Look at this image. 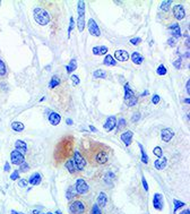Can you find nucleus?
I'll return each mask as SVG.
<instances>
[{"instance_id":"f257e3e1","label":"nucleus","mask_w":190,"mask_h":214,"mask_svg":"<svg viewBox=\"0 0 190 214\" xmlns=\"http://www.w3.org/2000/svg\"><path fill=\"white\" fill-rule=\"evenodd\" d=\"M33 16H34L35 22H36L37 24L42 25V26H44V25L50 23V15H49V13H48L45 9H43V8L36 7L35 9L33 10Z\"/></svg>"},{"instance_id":"5fc2aeb1","label":"nucleus","mask_w":190,"mask_h":214,"mask_svg":"<svg viewBox=\"0 0 190 214\" xmlns=\"http://www.w3.org/2000/svg\"><path fill=\"white\" fill-rule=\"evenodd\" d=\"M4 170H5V171H9L10 170V165H9V163L8 162L5 163V165H4Z\"/></svg>"},{"instance_id":"9b49d317","label":"nucleus","mask_w":190,"mask_h":214,"mask_svg":"<svg viewBox=\"0 0 190 214\" xmlns=\"http://www.w3.org/2000/svg\"><path fill=\"white\" fill-rule=\"evenodd\" d=\"M169 31L170 33L172 34V37H174V39H179L181 37V28H180V25L178 23H172L170 26H169Z\"/></svg>"},{"instance_id":"052dcab7","label":"nucleus","mask_w":190,"mask_h":214,"mask_svg":"<svg viewBox=\"0 0 190 214\" xmlns=\"http://www.w3.org/2000/svg\"><path fill=\"white\" fill-rule=\"evenodd\" d=\"M185 102L187 103V104H189V103H190V99H189V98H187V99L185 100Z\"/></svg>"},{"instance_id":"0eeeda50","label":"nucleus","mask_w":190,"mask_h":214,"mask_svg":"<svg viewBox=\"0 0 190 214\" xmlns=\"http://www.w3.org/2000/svg\"><path fill=\"white\" fill-rule=\"evenodd\" d=\"M10 161L13 164L15 165H20L22 163L25 161V158H24V154L19 153L18 151H13L11 153H10Z\"/></svg>"},{"instance_id":"a19ab883","label":"nucleus","mask_w":190,"mask_h":214,"mask_svg":"<svg viewBox=\"0 0 190 214\" xmlns=\"http://www.w3.org/2000/svg\"><path fill=\"white\" fill-rule=\"evenodd\" d=\"M74 26H75L74 17H70V19H69V28H68V39L70 37V33H71V31L74 30Z\"/></svg>"},{"instance_id":"72a5a7b5","label":"nucleus","mask_w":190,"mask_h":214,"mask_svg":"<svg viewBox=\"0 0 190 214\" xmlns=\"http://www.w3.org/2000/svg\"><path fill=\"white\" fill-rule=\"evenodd\" d=\"M113 179H114V173L111 172V171H109V172L105 173V176H104V181L107 182V184H111L113 181Z\"/></svg>"},{"instance_id":"39448f33","label":"nucleus","mask_w":190,"mask_h":214,"mask_svg":"<svg viewBox=\"0 0 190 214\" xmlns=\"http://www.w3.org/2000/svg\"><path fill=\"white\" fill-rule=\"evenodd\" d=\"M74 163H75V167H76V169L77 170H79V171H82V170H84V168L86 167V160L82 156V154L79 153L78 151H75L74 153Z\"/></svg>"},{"instance_id":"c9c22d12","label":"nucleus","mask_w":190,"mask_h":214,"mask_svg":"<svg viewBox=\"0 0 190 214\" xmlns=\"http://www.w3.org/2000/svg\"><path fill=\"white\" fill-rule=\"evenodd\" d=\"M126 126V119L125 118H120L119 119V121H117V129H118V131H120L123 127Z\"/></svg>"},{"instance_id":"2eb2a0df","label":"nucleus","mask_w":190,"mask_h":214,"mask_svg":"<svg viewBox=\"0 0 190 214\" xmlns=\"http://www.w3.org/2000/svg\"><path fill=\"white\" fill-rule=\"evenodd\" d=\"M114 59L116 61H127L129 60V53L126 50H117L114 52Z\"/></svg>"},{"instance_id":"774afa93","label":"nucleus","mask_w":190,"mask_h":214,"mask_svg":"<svg viewBox=\"0 0 190 214\" xmlns=\"http://www.w3.org/2000/svg\"><path fill=\"white\" fill-rule=\"evenodd\" d=\"M0 5H1V1H0Z\"/></svg>"},{"instance_id":"bb28decb","label":"nucleus","mask_w":190,"mask_h":214,"mask_svg":"<svg viewBox=\"0 0 190 214\" xmlns=\"http://www.w3.org/2000/svg\"><path fill=\"white\" fill-rule=\"evenodd\" d=\"M138 146H139V149H140V154H142L140 160H142V162L144 163V164H147V163H148V156H147V154L145 152L144 146L140 144V143H138Z\"/></svg>"},{"instance_id":"79ce46f5","label":"nucleus","mask_w":190,"mask_h":214,"mask_svg":"<svg viewBox=\"0 0 190 214\" xmlns=\"http://www.w3.org/2000/svg\"><path fill=\"white\" fill-rule=\"evenodd\" d=\"M137 101H138V99L136 98V96H132V98L129 99L128 101H126V103L128 104V107H134L135 104L137 103Z\"/></svg>"},{"instance_id":"603ef678","label":"nucleus","mask_w":190,"mask_h":214,"mask_svg":"<svg viewBox=\"0 0 190 214\" xmlns=\"http://www.w3.org/2000/svg\"><path fill=\"white\" fill-rule=\"evenodd\" d=\"M139 119H140V113H138V112L134 113V116H132V118H131V120L134 121V122H137Z\"/></svg>"},{"instance_id":"1a4fd4ad","label":"nucleus","mask_w":190,"mask_h":214,"mask_svg":"<svg viewBox=\"0 0 190 214\" xmlns=\"http://www.w3.org/2000/svg\"><path fill=\"white\" fill-rule=\"evenodd\" d=\"M173 16L176 17L178 20H181L185 17V7L182 5H176L173 6Z\"/></svg>"},{"instance_id":"dca6fc26","label":"nucleus","mask_w":190,"mask_h":214,"mask_svg":"<svg viewBox=\"0 0 190 214\" xmlns=\"http://www.w3.org/2000/svg\"><path fill=\"white\" fill-rule=\"evenodd\" d=\"M167 165V158L165 156H161V158H157V160H155L154 162V167L155 169L157 170H164Z\"/></svg>"},{"instance_id":"49530a36","label":"nucleus","mask_w":190,"mask_h":214,"mask_svg":"<svg viewBox=\"0 0 190 214\" xmlns=\"http://www.w3.org/2000/svg\"><path fill=\"white\" fill-rule=\"evenodd\" d=\"M181 58H178L176 61H173V67L176 68V69H180L181 68Z\"/></svg>"},{"instance_id":"c85d7f7f","label":"nucleus","mask_w":190,"mask_h":214,"mask_svg":"<svg viewBox=\"0 0 190 214\" xmlns=\"http://www.w3.org/2000/svg\"><path fill=\"white\" fill-rule=\"evenodd\" d=\"M59 84H60V78L58 76H52L51 80L49 83V87L50 89H55L57 86H59Z\"/></svg>"},{"instance_id":"a211bd4d","label":"nucleus","mask_w":190,"mask_h":214,"mask_svg":"<svg viewBox=\"0 0 190 214\" xmlns=\"http://www.w3.org/2000/svg\"><path fill=\"white\" fill-rule=\"evenodd\" d=\"M15 149L16 151H18L19 153H26L27 152V144L22 140H16V143H15Z\"/></svg>"},{"instance_id":"ea45409f","label":"nucleus","mask_w":190,"mask_h":214,"mask_svg":"<svg viewBox=\"0 0 190 214\" xmlns=\"http://www.w3.org/2000/svg\"><path fill=\"white\" fill-rule=\"evenodd\" d=\"M153 153H154V155H156L157 158H161V156H163V151H162V149H161L160 146H156V147H154Z\"/></svg>"},{"instance_id":"69168bd1","label":"nucleus","mask_w":190,"mask_h":214,"mask_svg":"<svg viewBox=\"0 0 190 214\" xmlns=\"http://www.w3.org/2000/svg\"><path fill=\"white\" fill-rule=\"evenodd\" d=\"M46 214H55V213H51V212H49V213H46Z\"/></svg>"},{"instance_id":"f704fd0d","label":"nucleus","mask_w":190,"mask_h":214,"mask_svg":"<svg viewBox=\"0 0 190 214\" xmlns=\"http://www.w3.org/2000/svg\"><path fill=\"white\" fill-rule=\"evenodd\" d=\"M156 73H157L160 76H164V75L167 74V69L165 68V66H164V65H160L157 67V70H156Z\"/></svg>"},{"instance_id":"20e7f679","label":"nucleus","mask_w":190,"mask_h":214,"mask_svg":"<svg viewBox=\"0 0 190 214\" xmlns=\"http://www.w3.org/2000/svg\"><path fill=\"white\" fill-rule=\"evenodd\" d=\"M69 211L73 214H83L85 212V204L82 200H75L70 204Z\"/></svg>"},{"instance_id":"680f3d73","label":"nucleus","mask_w":190,"mask_h":214,"mask_svg":"<svg viewBox=\"0 0 190 214\" xmlns=\"http://www.w3.org/2000/svg\"><path fill=\"white\" fill-rule=\"evenodd\" d=\"M147 94H148V92H147V91H145L144 93L142 94V96H144V95H147Z\"/></svg>"},{"instance_id":"338daca9","label":"nucleus","mask_w":190,"mask_h":214,"mask_svg":"<svg viewBox=\"0 0 190 214\" xmlns=\"http://www.w3.org/2000/svg\"><path fill=\"white\" fill-rule=\"evenodd\" d=\"M40 214H43V213H41V212H40Z\"/></svg>"},{"instance_id":"f8f14e48","label":"nucleus","mask_w":190,"mask_h":214,"mask_svg":"<svg viewBox=\"0 0 190 214\" xmlns=\"http://www.w3.org/2000/svg\"><path fill=\"white\" fill-rule=\"evenodd\" d=\"M173 136H174V131H172L171 128H164V129H162V131H161V138H162V140L165 142V143L170 142V140L173 138Z\"/></svg>"},{"instance_id":"7c9ffc66","label":"nucleus","mask_w":190,"mask_h":214,"mask_svg":"<svg viewBox=\"0 0 190 214\" xmlns=\"http://www.w3.org/2000/svg\"><path fill=\"white\" fill-rule=\"evenodd\" d=\"M76 190H75V187L74 186H70L69 188H68V190H67V200H71V198H74L75 196H76Z\"/></svg>"},{"instance_id":"58836bf2","label":"nucleus","mask_w":190,"mask_h":214,"mask_svg":"<svg viewBox=\"0 0 190 214\" xmlns=\"http://www.w3.org/2000/svg\"><path fill=\"white\" fill-rule=\"evenodd\" d=\"M7 73V68H6L5 62L0 59V76H5Z\"/></svg>"},{"instance_id":"a18cd8bd","label":"nucleus","mask_w":190,"mask_h":214,"mask_svg":"<svg viewBox=\"0 0 190 214\" xmlns=\"http://www.w3.org/2000/svg\"><path fill=\"white\" fill-rule=\"evenodd\" d=\"M167 44L171 48H174L176 46V40L174 37H170V39H167Z\"/></svg>"},{"instance_id":"4be33fe9","label":"nucleus","mask_w":190,"mask_h":214,"mask_svg":"<svg viewBox=\"0 0 190 214\" xmlns=\"http://www.w3.org/2000/svg\"><path fill=\"white\" fill-rule=\"evenodd\" d=\"M131 61L134 62L135 65H142L144 61V57L142 56L139 52H134L131 55Z\"/></svg>"},{"instance_id":"b1692460","label":"nucleus","mask_w":190,"mask_h":214,"mask_svg":"<svg viewBox=\"0 0 190 214\" xmlns=\"http://www.w3.org/2000/svg\"><path fill=\"white\" fill-rule=\"evenodd\" d=\"M77 66H78L77 65V60H76V59H71L69 64L66 66V70H67V73H68V74L73 73L74 70L77 69Z\"/></svg>"},{"instance_id":"c756f323","label":"nucleus","mask_w":190,"mask_h":214,"mask_svg":"<svg viewBox=\"0 0 190 214\" xmlns=\"http://www.w3.org/2000/svg\"><path fill=\"white\" fill-rule=\"evenodd\" d=\"M171 4H172L171 0H167V1H162V2H161V6H160V8H161V10H163V11L167 13V11L170 10V6H171Z\"/></svg>"},{"instance_id":"c03bdc74","label":"nucleus","mask_w":190,"mask_h":214,"mask_svg":"<svg viewBox=\"0 0 190 214\" xmlns=\"http://www.w3.org/2000/svg\"><path fill=\"white\" fill-rule=\"evenodd\" d=\"M140 42H142V39H140V37H132V39L130 40V44H132V46H138Z\"/></svg>"},{"instance_id":"4c0bfd02","label":"nucleus","mask_w":190,"mask_h":214,"mask_svg":"<svg viewBox=\"0 0 190 214\" xmlns=\"http://www.w3.org/2000/svg\"><path fill=\"white\" fill-rule=\"evenodd\" d=\"M28 170H30V165H28V163H26V161H24V162L20 164L19 172H27Z\"/></svg>"},{"instance_id":"6e6552de","label":"nucleus","mask_w":190,"mask_h":214,"mask_svg":"<svg viewBox=\"0 0 190 214\" xmlns=\"http://www.w3.org/2000/svg\"><path fill=\"white\" fill-rule=\"evenodd\" d=\"M117 127V118L116 116H110L107 118L105 122L103 124V128L105 131H112Z\"/></svg>"},{"instance_id":"4468645a","label":"nucleus","mask_w":190,"mask_h":214,"mask_svg":"<svg viewBox=\"0 0 190 214\" xmlns=\"http://www.w3.org/2000/svg\"><path fill=\"white\" fill-rule=\"evenodd\" d=\"M132 137H134V133H132L131 131H125V133H122V134H121V136H120L121 140L123 142V144H125L126 146H129V145L131 144Z\"/></svg>"},{"instance_id":"09e8293b","label":"nucleus","mask_w":190,"mask_h":214,"mask_svg":"<svg viewBox=\"0 0 190 214\" xmlns=\"http://www.w3.org/2000/svg\"><path fill=\"white\" fill-rule=\"evenodd\" d=\"M28 185V181L27 180H25V179H19L18 180V186L22 187V188H25V187H27Z\"/></svg>"},{"instance_id":"bf43d9fd","label":"nucleus","mask_w":190,"mask_h":214,"mask_svg":"<svg viewBox=\"0 0 190 214\" xmlns=\"http://www.w3.org/2000/svg\"><path fill=\"white\" fill-rule=\"evenodd\" d=\"M180 214H190V209H185V211H182Z\"/></svg>"},{"instance_id":"f03ea898","label":"nucleus","mask_w":190,"mask_h":214,"mask_svg":"<svg viewBox=\"0 0 190 214\" xmlns=\"http://www.w3.org/2000/svg\"><path fill=\"white\" fill-rule=\"evenodd\" d=\"M77 11H78L77 27L79 32H83L85 28V2L83 0H79L77 2Z\"/></svg>"},{"instance_id":"6ab92c4d","label":"nucleus","mask_w":190,"mask_h":214,"mask_svg":"<svg viewBox=\"0 0 190 214\" xmlns=\"http://www.w3.org/2000/svg\"><path fill=\"white\" fill-rule=\"evenodd\" d=\"M27 181H28V184H31L32 186H37V185H40V184H41L42 176L39 172L33 173L32 176L30 177V179H28Z\"/></svg>"},{"instance_id":"aec40b11","label":"nucleus","mask_w":190,"mask_h":214,"mask_svg":"<svg viewBox=\"0 0 190 214\" xmlns=\"http://www.w3.org/2000/svg\"><path fill=\"white\" fill-rule=\"evenodd\" d=\"M93 53L95 56H104L107 55V51H109V48L105 47V46H100V47H94L92 49Z\"/></svg>"},{"instance_id":"3c124183","label":"nucleus","mask_w":190,"mask_h":214,"mask_svg":"<svg viewBox=\"0 0 190 214\" xmlns=\"http://www.w3.org/2000/svg\"><path fill=\"white\" fill-rule=\"evenodd\" d=\"M160 100H161V99H160V96H158L157 94H154L153 98H152V103H153V104H157V103L160 102Z\"/></svg>"},{"instance_id":"de8ad7c7","label":"nucleus","mask_w":190,"mask_h":214,"mask_svg":"<svg viewBox=\"0 0 190 214\" xmlns=\"http://www.w3.org/2000/svg\"><path fill=\"white\" fill-rule=\"evenodd\" d=\"M18 178H19V171L18 170H15L14 172L10 175V179H11V180H17Z\"/></svg>"},{"instance_id":"6e6d98bb","label":"nucleus","mask_w":190,"mask_h":214,"mask_svg":"<svg viewBox=\"0 0 190 214\" xmlns=\"http://www.w3.org/2000/svg\"><path fill=\"white\" fill-rule=\"evenodd\" d=\"M66 122H67V125L71 126L73 124H74V121H73V119H70V118H67V120H66Z\"/></svg>"},{"instance_id":"864d4df0","label":"nucleus","mask_w":190,"mask_h":214,"mask_svg":"<svg viewBox=\"0 0 190 214\" xmlns=\"http://www.w3.org/2000/svg\"><path fill=\"white\" fill-rule=\"evenodd\" d=\"M185 91H187V94L189 95L190 94V80H187V84H185Z\"/></svg>"},{"instance_id":"423d86ee","label":"nucleus","mask_w":190,"mask_h":214,"mask_svg":"<svg viewBox=\"0 0 190 214\" xmlns=\"http://www.w3.org/2000/svg\"><path fill=\"white\" fill-rule=\"evenodd\" d=\"M87 27H88V32L91 33L93 36H100V35H101V31H100V27H98V23L93 18L88 19Z\"/></svg>"},{"instance_id":"a878e982","label":"nucleus","mask_w":190,"mask_h":214,"mask_svg":"<svg viewBox=\"0 0 190 214\" xmlns=\"http://www.w3.org/2000/svg\"><path fill=\"white\" fill-rule=\"evenodd\" d=\"M134 95V92H132V90L130 89L129 84L126 83L125 84V101H128L129 99H131Z\"/></svg>"},{"instance_id":"4d7b16f0","label":"nucleus","mask_w":190,"mask_h":214,"mask_svg":"<svg viewBox=\"0 0 190 214\" xmlns=\"http://www.w3.org/2000/svg\"><path fill=\"white\" fill-rule=\"evenodd\" d=\"M10 214H25V213H22V212H18V211H15V209H11V211H10Z\"/></svg>"},{"instance_id":"5701e85b","label":"nucleus","mask_w":190,"mask_h":214,"mask_svg":"<svg viewBox=\"0 0 190 214\" xmlns=\"http://www.w3.org/2000/svg\"><path fill=\"white\" fill-rule=\"evenodd\" d=\"M11 129L17 131V133H20V131H23L25 129V125L23 122H20V121H13L11 122Z\"/></svg>"},{"instance_id":"0e129e2a","label":"nucleus","mask_w":190,"mask_h":214,"mask_svg":"<svg viewBox=\"0 0 190 214\" xmlns=\"http://www.w3.org/2000/svg\"><path fill=\"white\" fill-rule=\"evenodd\" d=\"M56 214H61V211H57Z\"/></svg>"},{"instance_id":"ddd939ff","label":"nucleus","mask_w":190,"mask_h":214,"mask_svg":"<svg viewBox=\"0 0 190 214\" xmlns=\"http://www.w3.org/2000/svg\"><path fill=\"white\" fill-rule=\"evenodd\" d=\"M95 160H96V162H98V164H104V163H107V160H109V154H107V152H105L104 149H101V151H98V154H96Z\"/></svg>"},{"instance_id":"37998d69","label":"nucleus","mask_w":190,"mask_h":214,"mask_svg":"<svg viewBox=\"0 0 190 214\" xmlns=\"http://www.w3.org/2000/svg\"><path fill=\"white\" fill-rule=\"evenodd\" d=\"M70 79H71V82H73V84H74L75 86H77V85L80 84V79H79V77L77 75H71Z\"/></svg>"},{"instance_id":"e2e57ef3","label":"nucleus","mask_w":190,"mask_h":214,"mask_svg":"<svg viewBox=\"0 0 190 214\" xmlns=\"http://www.w3.org/2000/svg\"><path fill=\"white\" fill-rule=\"evenodd\" d=\"M33 213H34V214H40V212H39L37 209H35V211H33Z\"/></svg>"},{"instance_id":"e433bc0d","label":"nucleus","mask_w":190,"mask_h":214,"mask_svg":"<svg viewBox=\"0 0 190 214\" xmlns=\"http://www.w3.org/2000/svg\"><path fill=\"white\" fill-rule=\"evenodd\" d=\"M91 214H102L101 207L98 204H94L92 206V209H91Z\"/></svg>"},{"instance_id":"393cba45","label":"nucleus","mask_w":190,"mask_h":214,"mask_svg":"<svg viewBox=\"0 0 190 214\" xmlns=\"http://www.w3.org/2000/svg\"><path fill=\"white\" fill-rule=\"evenodd\" d=\"M103 65L104 66H116L117 65V61L116 59L113 58V56L111 55H107L104 60H103Z\"/></svg>"},{"instance_id":"8fccbe9b","label":"nucleus","mask_w":190,"mask_h":214,"mask_svg":"<svg viewBox=\"0 0 190 214\" xmlns=\"http://www.w3.org/2000/svg\"><path fill=\"white\" fill-rule=\"evenodd\" d=\"M142 184H143V187H144L145 190L148 191V184H147V181H146V179H145L144 176L142 177Z\"/></svg>"},{"instance_id":"2f4dec72","label":"nucleus","mask_w":190,"mask_h":214,"mask_svg":"<svg viewBox=\"0 0 190 214\" xmlns=\"http://www.w3.org/2000/svg\"><path fill=\"white\" fill-rule=\"evenodd\" d=\"M93 76L95 77V78H105L107 77V74H105V71L102 69H98L95 70L94 73H93Z\"/></svg>"},{"instance_id":"13d9d810","label":"nucleus","mask_w":190,"mask_h":214,"mask_svg":"<svg viewBox=\"0 0 190 214\" xmlns=\"http://www.w3.org/2000/svg\"><path fill=\"white\" fill-rule=\"evenodd\" d=\"M89 129H91V131H94V133H98V129H96V128H95V127H94V126H89Z\"/></svg>"},{"instance_id":"cd10ccee","label":"nucleus","mask_w":190,"mask_h":214,"mask_svg":"<svg viewBox=\"0 0 190 214\" xmlns=\"http://www.w3.org/2000/svg\"><path fill=\"white\" fill-rule=\"evenodd\" d=\"M65 167H66V169L69 171L70 173H75V171L77 170L76 169V167H75V163H74V161L73 160H67L66 161V163H65Z\"/></svg>"},{"instance_id":"7ed1b4c3","label":"nucleus","mask_w":190,"mask_h":214,"mask_svg":"<svg viewBox=\"0 0 190 214\" xmlns=\"http://www.w3.org/2000/svg\"><path fill=\"white\" fill-rule=\"evenodd\" d=\"M74 187L76 193L79 194V195H84V194H86L89 190V187H88L87 182L85 181L84 179H82V178H79V179L76 180V184H75Z\"/></svg>"},{"instance_id":"f3484780","label":"nucleus","mask_w":190,"mask_h":214,"mask_svg":"<svg viewBox=\"0 0 190 214\" xmlns=\"http://www.w3.org/2000/svg\"><path fill=\"white\" fill-rule=\"evenodd\" d=\"M48 119H49V121H50V124H51L52 126H57L60 124L61 116L58 113V112L52 111V112H50V115H49V117H48Z\"/></svg>"},{"instance_id":"473e14b6","label":"nucleus","mask_w":190,"mask_h":214,"mask_svg":"<svg viewBox=\"0 0 190 214\" xmlns=\"http://www.w3.org/2000/svg\"><path fill=\"white\" fill-rule=\"evenodd\" d=\"M173 204H174L173 213H176V211H178V209H181V207H183V206L185 205L183 202H181V200H173Z\"/></svg>"},{"instance_id":"412c9836","label":"nucleus","mask_w":190,"mask_h":214,"mask_svg":"<svg viewBox=\"0 0 190 214\" xmlns=\"http://www.w3.org/2000/svg\"><path fill=\"white\" fill-rule=\"evenodd\" d=\"M96 204H98L100 207H104V206L107 204V196L104 191H101V193L98 194V203H96Z\"/></svg>"},{"instance_id":"9d476101","label":"nucleus","mask_w":190,"mask_h":214,"mask_svg":"<svg viewBox=\"0 0 190 214\" xmlns=\"http://www.w3.org/2000/svg\"><path fill=\"white\" fill-rule=\"evenodd\" d=\"M153 205L154 209H157V211H162L163 209V205H164V200H163V195L162 194H158L156 193L153 197Z\"/></svg>"}]
</instances>
